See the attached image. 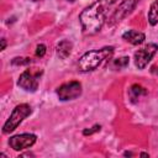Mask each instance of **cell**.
Returning <instances> with one entry per match:
<instances>
[{
	"mask_svg": "<svg viewBox=\"0 0 158 158\" xmlns=\"http://www.w3.org/2000/svg\"><path fill=\"white\" fill-rule=\"evenodd\" d=\"M118 0H98L79 15V21L85 35H94L99 32L105 23L109 9Z\"/></svg>",
	"mask_w": 158,
	"mask_h": 158,
	"instance_id": "cell-1",
	"label": "cell"
},
{
	"mask_svg": "<svg viewBox=\"0 0 158 158\" xmlns=\"http://www.w3.org/2000/svg\"><path fill=\"white\" fill-rule=\"evenodd\" d=\"M112 53H114V47H104L101 49L89 51L80 57L78 62V68L80 72H93L105 59L110 58Z\"/></svg>",
	"mask_w": 158,
	"mask_h": 158,
	"instance_id": "cell-2",
	"label": "cell"
},
{
	"mask_svg": "<svg viewBox=\"0 0 158 158\" xmlns=\"http://www.w3.org/2000/svg\"><path fill=\"white\" fill-rule=\"evenodd\" d=\"M31 111H32L31 110V106L27 105V104H20V105H17L12 110V112H11L10 117L7 118V121L4 123L2 132L4 133H10L14 130H16L17 126L31 114Z\"/></svg>",
	"mask_w": 158,
	"mask_h": 158,
	"instance_id": "cell-3",
	"label": "cell"
},
{
	"mask_svg": "<svg viewBox=\"0 0 158 158\" xmlns=\"http://www.w3.org/2000/svg\"><path fill=\"white\" fill-rule=\"evenodd\" d=\"M42 75L41 69H26L22 72L17 80V85L22 88L26 91L35 93L38 89V83H40V77Z\"/></svg>",
	"mask_w": 158,
	"mask_h": 158,
	"instance_id": "cell-4",
	"label": "cell"
},
{
	"mask_svg": "<svg viewBox=\"0 0 158 158\" xmlns=\"http://www.w3.org/2000/svg\"><path fill=\"white\" fill-rule=\"evenodd\" d=\"M81 94V84L79 81L72 80L68 83L62 84L57 89V95L59 100L62 101H68V100H74L79 98Z\"/></svg>",
	"mask_w": 158,
	"mask_h": 158,
	"instance_id": "cell-5",
	"label": "cell"
},
{
	"mask_svg": "<svg viewBox=\"0 0 158 158\" xmlns=\"http://www.w3.org/2000/svg\"><path fill=\"white\" fill-rule=\"evenodd\" d=\"M157 49H158V46L156 43H148L143 48L136 51L135 52V64H136V67L138 69L146 68V65L151 62V59L156 54Z\"/></svg>",
	"mask_w": 158,
	"mask_h": 158,
	"instance_id": "cell-6",
	"label": "cell"
},
{
	"mask_svg": "<svg viewBox=\"0 0 158 158\" xmlns=\"http://www.w3.org/2000/svg\"><path fill=\"white\" fill-rule=\"evenodd\" d=\"M36 139H37V137L33 133H21V135L10 137L9 146L14 151H22V149H26V148H30L31 146H33Z\"/></svg>",
	"mask_w": 158,
	"mask_h": 158,
	"instance_id": "cell-7",
	"label": "cell"
},
{
	"mask_svg": "<svg viewBox=\"0 0 158 158\" xmlns=\"http://www.w3.org/2000/svg\"><path fill=\"white\" fill-rule=\"evenodd\" d=\"M138 2H139V0H123V1L121 2V5L116 9V11L114 12V15L111 16L109 23H110V25H114V23L121 21L123 17H126V16L136 7V5H137Z\"/></svg>",
	"mask_w": 158,
	"mask_h": 158,
	"instance_id": "cell-8",
	"label": "cell"
},
{
	"mask_svg": "<svg viewBox=\"0 0 158 158\" xmlns=\"http://www.w3.org/2000/svg\"><path fill=\"white\" fill-rule=\"evenodd\" d=\"M122 38L126 42L131 43V44H141L144 41L146 36L142 32H138V31H135V30H128L122 35Z\"/></svg>",
	"mask_w": 158,
	"mask_h": 158,
	"instance_id": "cell-9",
	"label": "cell"
},
{
	"mask_svg": "<svg viewBox=\"0 0 158 158\" xmlns=\"http://www.w3.org/2000/svg\"><path fill=\"white\" fill-rule=\"evenodd\" d=\"M72 48H73V44L70 41L68 40H63L60 41L57 47H56V52H57V56L60 58V59H65L67 57H69V54L72 53Z\"/></svg>",
	"mask_w": 158,
	"mask_h": 158,
	"instance_id": "cell-10",
	"label": "cell"
},
{
	"mask_svg": "<svg viewBox=\"0 0 158 158\" xmlns=\"http://www.w3.org/2000/svg\"><path fill=\"white\" fill-rule=\"evenodd\" d=\"M146 94H147V90L143 86L138 85V84H133L128 89V95H130V99H131L132 102L137 101L142 95H146Z\"/></svg>",
	"mask_w": 158,
	"mask_h": 158,
	"instance_id": "cell-11",
	"label": "cell"
},
{
	"mask_svg": "<svg viewBox=\"0 0 158 158\" xmlns=\"http://www.w3.org/2000/svg\"><path fill=\"white\" fill-rule=\"evenodd\" d=\"M148 22L154 26L158 23V0H156L154 2H152L149 11H148Z\"/></svg>",
	"mask_w": 158,
	"mask_h": 158,
	"instance_id": "cell-12",
	"label": "cell"
},
{
	"mask_svg": "<svg viewBox=\"0 0 158 158\" xmlns=\"http://www.w3.org/2000/svg\"><path fill=\"white\" fill-rule=\"evenodd\" d=\"M130 63V58L128 57H121V58H117V59H114L112 60V67L115 69H122V68H126Z\"/></svg>",
	"mask_w": 158,
	"mask_h": 158,
	"instance_id": "cell-13",
	"label": "cell"
},
{
	"mask_svg": "<svg viewBox=\"0 0 158 158\" xmlns=\"http://www.w3.org/2000/svg\"><path fill=\"white\" fill-rule=\"evenodd\" d=\"M11 63L14 65H23V64H28L31 63V58H21V57H16L11 60Z\"/></svg>",
	"mask_w": 158,
	"mask_h": 158,
	"instance_id": "cell-14",
	"label": "cell"
},
{
	"mask_svg": "<svg viewBox=\"0 0 158 158\" xmlns=\"http://www.w3.org/2000/svg\"><path fill=\"white\" fill-rule=\"evenodd\" d=\"M100 128H101V126H100V125H95V126H93V127H90V128H85V130L83 131V135H84V136L93 135V133H95V132L100 131Z\"/></svg>",
	"mask_w": 158,
	"mask_h": 158,
	"instance_id": "cell-15",
	"label": "cell"
},
{
	"mask_svg": "<svg viewBox=\"0 0 158 158\" xmlns=\"http://www.w3.org/2000/svg\"><path fill=\"white\" fill-rule=\"evenodd\" d=\"M46 54V46L44 44H38L36 48V56L37 57H43Z\"/></svg>",
	"mask_w": 158,
	"mask_h": 158,
	"instance_id": "cell-16",
	"label": "cell"
},
{
	"mask_svg": "<svg viewBox=\"0 0 158 158\" xmlns=\"http://www.w3.org/2000/svg\"><path fill=\"white\" fill-rule=\"evenodd\" d=\"M151 72H152L153 74H158V65H154V67H152Z\"/></svg>",
	"mask_w": 158,
	"mask_h": 158,
	"instance_id": "cell-17",
	"label": "cell"
},
{
	"mask_svg": "<svg viewBox=\"0 0 158 158\" xmlns=\"http://www.w3.org/2000/svg\"><path fill=\"white\" fill-rule=\"evenodd\" d=\"M5 47H6V41H5V38H2L1 40V51H4Z\"/></svg>",
	"mask_w": 158,
	"mask_h": 158,
	"instance_id": "cell-18",
	"label": "cell"
},
{
	"mask_svg": "<svg viewBox=\"0 0 158 158\" xmlns=\"http://www.w3.org/2000/svg\"><path fill=\"white\" fill-rule=\"evenodd\" d=\"M141 156H142V157H148L149 154H148V153H141Z\"/></svg>",
	"mask_w": 158,
	"mask_h": 158,
	"instance_id": "cell-19",
	"label": "cell"
},
{
	"mask_svg": "<svg viewBox=\"0 0 158 158\" xmlns=\"http://www.w3.org/2000/svg\"><path fill=\"white\" fill-rule=\"evenodd\" d=\"M131 154H132L131 152H126V153H125V156H131Z\"/></svg>",
	"mask_w": 158,
	"mask_h": 158,
	"instance_id": "cell-20",
	"label": "cell"
},
{
	"mask_svg": "<svg viewBox=\"0 0 158 158\" xmlns=\"http://www.w3.org/2000/svg\"><path fill=\"white\" fill-rule=\"evenodd\" d=\"M68 1H70V2H74V1H75V0H68Z\"/></svg>",
	"mask_w": 158,
	"mask_h": 158,
	"instance_id": "cell-21",
	"label": "cell"
},
{
	"mask_svg": "<svg viewBox=\"0 0 158 158\" xmlns=\"http://www.w3.org/2000/svg\"><path fill=\"white\" fill-rule=\"evenodd\" d=\"M33 1H40V0H33Z\"/></svg>",
	"mask_w": 158,
	"mask_h": 158,
	"instance_id": "cell-22",
	"label": "cell"
}]
</instances>
